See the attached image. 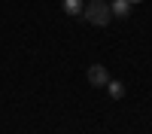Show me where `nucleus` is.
Here are the masks:
<instances>
[{
	"label": "nucleus",
	"mask_w": 152,
	"mask_h": 134,
	"mask_svg": "<svg viewBox=\"0 0 152 134\" xmlns=\"http://www.w3.org/2000/svg\"><path fill=\"white\" fill-rule=\"evenodd\" d=\"M82 18L94 28H107L113 21V9H110V0H85V9H82Z\"/></svg>",
	"instance_id": "1"
},
{
	"label": "nucleus",
	"mask_w": 152,
	"mask_h": 134,
	"mask_svg": "<svg viewBox=\"0 0 152 134\" xmlns=\"http://www.w3.org/2000/svg\"><path fill=\"white\" fill-rule=\"evenodd\" d=\"M85 79H88V82H91V85H94V89H104V85L110 82V70H107L104 64H91V67H88V70H85Z\"/></svg>",
	"instance_id": "2"
},
{
	"label": "nucleus",
	"mask_w": 152,
	"mask_h": 134,
	"mask_svg": "<svg viewBox=\"0 0 152 134\" xmlns=\"http://www.w3.org/2000/svg\"><path fill=\"white\" fill-rule=\"evenodd\" d=\"M131 0H113L110 3V9H113V18H128L131 15Z\"/></svg>",
	"instance_id": "3"
},
{
	"label": "nucleus",
	"mask_w": 152,
	"mask_h": 134,
	"mask_svg": "<svg viewBox=\"0 0 152 134\" xmlns=\"http://www.w3.org/2000/svg\"><path fill=\"white\" fill-rule=\"evenodd\" d=\"M64 12L67 15H82V9H85V0H64Z\"/></svg>",
	"instance_id": "4"
},
{
	"label": "nucleus",
	"mask_w": 152,
	"mask_h": 134,
	"mask_svg": "<svg viewBox=\"0 0 152 134\" xmlns=\"http://www.w3.org/2000/svg\"><path fill=\"white\" fill-rule=\"evenodd\" d=\"M107 89H110V94H113V97H125V85H122V82H116V79H110V82H107Z\"/></svg>",
	"instance_id": "5"
},
{
	"label": "nucleus",
	"mask_w": 152,
	"mask_h": 134,
	"mask_svg": "<svg viewBox=\"0 0 152 134\" xmlns=\"http://www.w3.org/2000/svg\"><path fill=\"white\" fill-rule=\"evenodd\" d=\"M131 3H140V0H131Z\"/></svg>",
	"instance_id": "6"
},
{
	"label": "nucleus",
	"mask_w": 152,
	"mask_h": 134,
	"mask_svg": "<svg viewBox=\"0 0 152 134\" xmlns=\"http://www.w3.org/2000/svg\"><path fill=\"white\" fill-rule=\"evenodd\" d=\"M110 3H113V0H110Z\"/></svg>",
	"instance_id": "7"
}]
</instances>
